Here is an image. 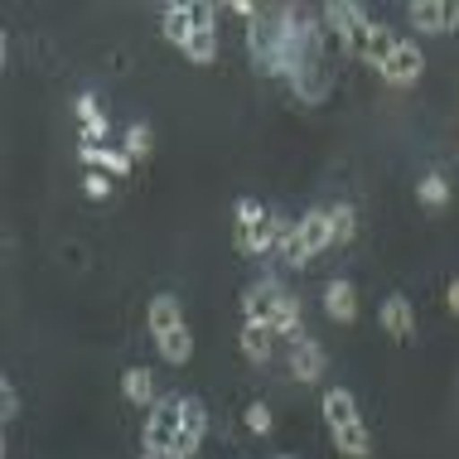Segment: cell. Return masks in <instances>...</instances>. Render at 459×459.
Instances as JSON below:
<instances>
[{
	"instance_id": "8",
	"label": "cell",
	"mask_w": 459,
	"mask_h": 459,
	"mask_svg": "<svg viewBox=\"0 0 459 459\" xmlns=\"http://www.w3.org/2000/svg\"><path fill=\"white\" fill-rule=\"evenodd\" d=\"M377 319H382V329H387L396 343L416 339V315H411V300H402V295H392V300H382Z\"/></svg>"
},
{
	"instance_id": "23",
	"label": "cell",
	"mask_w": 459,
	"mask_h": 459,
	"mask_svg": "<svg viewBox=\"0 0 459 459\" xmlns=\"http://www.w3.org/2000/svg\"><path fill=\"white\" fill-rule=\"evenodd\" d=\"M160 358H165V363H189V358H194V333H189V325H184V329H175V333H169V339H160Z\"/></svg>"
},
{
	"instance_id": "31",
	"label": "cell",
	"mask_w": 459,
	"mask_h": 459,
	"mask_svg": "<svg viewBox=\"0 0 459 459\" xmlns=\"http://www.w3.org/2000/svg\"><path fill=\"white\" fill-rule=\"evenodd\" d=\"M450 309L459 315V281H450Z\"/></svg>"
},
{
	"instance_id": "5",
	"label": "cell",
	"mask_w": 459,
	"mask_h": 459,
	"mask_svg": "<svg viewBox=\"0 0 459 459\" xmlns=\"http://www.w3.org/2000/svg\"><path fill=\"white\" fill-rule=\"evenodd\" d=\"M204 436H208L204 402H198V396H184V426H179V440H175V450H169V459H194Z\"/></svg>"
},
{
	"instance_id": "13",
	"label": "cell",
	"mask_w": 459,
	"mask_h": 459,
	"mask_svg": "<svg viewBox=\"0 0 459 459\" xmlns=\"http://www.w3.org/2000/svg\"><path fill=\"white\" fill-rule=\"evenodd\" d=\"M325 420H329V430H343V426H353V420H363L358 416V396L349 387H329L325 392Z\"/></svg>"
},
{
	"instance_id": "15",
	"label": "cell",
	"mask_w": 459,
	"mask_h": 459,
	"mask_svg": "<svg viewBox=\"0 0 459 459\" xmlns=\"http://www.w3.org/2000/svg\"><path fill=\"white\" fill-rule=\"evenodd\" d=\"M329 436H333V450L343 459H372V430L363 420H353V426H343V430H329Z\"/></svg>"
},
{
	"instance_id": "34",
	"label": "cell",
	"mask_w": 459,
	"mask_h": 459,
	"mask_svg": "<svg viewBox=\"0 0 459 459\" xmlns=\"http://www.w3.org/2000/svg\"><path fill=\"white\" fill-rule=\"evenodd\" d=\"M281 459H290V455H281Z\"/></svg>"
},
{
	"instance_id": "22",
	"label": "cell",
	"mask_w": 459,
	"mask_h": 459,
	"mask_svg": "<svg viewBox=\"0 0 459 459\" xmlns=\"http://www.w3.org/2000/svg\"><path fill=\"white\" fill-rule=\"evenodd\" d=\"M73 111H78V121H82V145H97V141H102V135H107V117H102V107H97V97L82 92Z\"/></svg>"
},
{
	"instance_id": "3",
	"label": "cell",
	"mask_w": 459,
	"mask_h": 459,
	"mask_svg": "<svg viewBox=\"0 0 459 459\" xmlns=\"http://www.w3.org/2000/svg\"><path fill=\"white\" fill-rule=\"evenodd\" d=\"M325 24H329V34L339 39L343 54H358V44H363V30H368V10L363 5H353V0H329L325 5Z\"/></svg>"
},
{
	"instance_id": "32",
	"label": "cell",
	"mask_w": 459,
	"mask_h": 459,
	"mask_svg": "<svg viewBox=\"0 0 459 459\" xmlns=\"http://www.w3.org/2000/svg\"><path fill=\"white\" fill-rule=\"evenodd\" d=\"M145 459H160V455H145Z\"/></svg>"
},
{
	"instance_id": "2",
	"label": "cell",
	"mask_w": 459,
	"mask_h": 459,
	"mask_svg": "<svg viewBox=\"0 0 459 459\" xmlns=\"http://www.w3.org/2000/svg\"><path fill=\"white\" fill-rule=\"evenodd\" d=\"M179 426H184V396H160V402L145 411V430H141V440H145V455H169L175 450V440H179Z\"/></svg>"
},
{
	"instance_id": "6",
	"label": "cell",
	"mask_w": 459,
	"mask_h": 459,
	"mask_svg": "<svg viewBox=\"0 0 459 459\" xmlns=\"http://www.w3.org/2000/svg\"><path fill=\"white\" fill-rule=\"evenodd\" d=\"M411 24L420 34H450L459 30V0H416Z\"/></svg>"
},
{
	"instance_id": "29",
	"label": "cell",
	"mask_w": 459,
	"mask_h": 459,
	"mask_svg": "<svg viewBox=\"0 0 459 459\" xmlns=\"http://www.w3.org/2000/svg\"><path fill=\"white\" fill-rule=\"evenodd\" d=\"M0 402H5V416H0V420H5V426H10V420H15L20 416V387H15V382H0Z\"/></svg>"
},
{
	"instance_id": "27",
	"label": "cell",
	"mask_w": 459,
	"mask_h": 459,
	"mask_svg": "<svg viewBox=\"0 0 459 459\" xmlns=\"http://www.w3.org/2000/svg\"><path fill=\"white\" fill-rule=\"evenodd\" d=\"M151 151H155V131L145 126V121H131V126H126V155L131 160H145Z\"/></svg>"
},
{
	"instance_id": "9",
	"label": "cell",
	"mask_w": 459,
	"mask_h": 459,
	"mask_svg": "<svg viewBox=\"0 0 459 459\" xmlns=\"http://www.w3.org/2000/svg\"><path fill=\"white\" fill-rule=\"evenodd\" d=\"M392 48H396V34L387 30V24H368L363 30V44H358V58H363L368 68H387V58H392Z\"/></svg>"
},
{
	"instance_id": "28",
	"label": "cell",
	"mask_w": 459,
	"mask_h": 459,
	"mask_svg": "<svg viewBox=\"0 0 459 459\" xmlns=\"http://www.w3.org/2000/svg\"><path fill=\"white\" fill-rule=\"evenodd\" d=\"M271 426H276V416H271L266 402H252V406H247V430H252V436H271Z\"/></svg>"
},
{
	"instance_id": "4",
	"label": "cell",
	"mask_w": 459,
	"mask_h": 459,
	"mask_svg": "<svg viewBox=\"0 0 459 459\" xmlns=\"http://www.w3.org/2000/svg\"><path fill=\"white\" fill-rule=\"evenodd\" d=\"M420 73H426V54H420L411 39H396L387 68H382V82H387V88H411Z\"/></svg>"
},
{
	"instance_id": "11",
	"label": "cell",
	"mask_w": 459,
	"mask_h": 459,
	"mask_svg": "<svg viewBox=\"0 0 459 459\" xmlns=\"http://www.w3.org/2000/svg\"><path fill=\"white\" fill-rule=\"evenodd\" d=\"M325 315L333 319V325H353L358 319V290L349 281H329L325 285Z\"/></svg>"
},
{
	"instance_id": "16",
	"label": "cell",
	"mask_w": 459,
	"mask_h": 459,
	"mask_svg": "<svg viewBox=\"0 0 459 459\" xmlns=\"http://www.w3.org/2000/svg\"><path fill=\"white\" fill-rule=\"evenodd\" d=\"M82 165H92V169H102V175H111V179H121V175H131V165L135 160L126 155V151H107V145H82Z\"/></svg>"
},
{
	"instance_id": "21",
	"label": "cell",
	"mask_w": 459,
	"mask_h": 459,
	"mask_svg": "<svg viewBox=\"0 0 459 459\" xmlns=\"http://www.w3.org/2000/svg\"><path fill=\"white\" fill-rule=\"evenodd\" d=\"M271 353H276V333L266 325H247L242 329V358L247 363H271Z\"/></svg>"
},
{
	"instance_id": "12",
	"label": "cell",
	"mask_w": 459,
	"mask_h": 459,
	"mask_svg": "<svg viewBox=\"0 0 459 459\" xmlns=\"http://www.w3.org/2000/svg\"><path fill=\"white\" fill-rule=\"evenodd\" d=\"M290 372L300 382H319L325 377V349H319L315 339H295L290 343Z\"/></svg>"
},
{
	"instance_id": "24",
	"label": "cell",
	"mask_w": 459,
	"mask_h": 459,
	"mask_svg": "<svg viewBox=\"0 0 459 459\" xmlns=\"http://www.w3.org/2000/svg\"><path fill=\"white\" fill-rule=\"evenodd\" d=\"M184 58H189V64H213L218 58V30H194V39L184 44Z\"/></svg>"
},
{
	"instance_id": "20",
	"label": "cell",
	"mask_w": 459,
	"mask_h": 459,
	"mask_svg": "<svg viewBox=\"0 0 459 459\" xmlns=\"http://www.w3.org/2000/svg\"><path fill=\"white\" fill-rule=\"evenodd\" d=\"M276 252H281V262L290 266V271H300V266L315 262V256H309V247H305V238H300V222H285V228H281Z\"/></svg>"
},
{
	"instance_id": "30",
	"label": "cell",
	"mask_w": 459,
	"mask_h": 459,
	"mask_svg": "<svg viewBox=\"0 0 459 459\" xmlns=\"http://www.w3.org/2000/svg\"><path fill=\"white\" fill-rule=\"evenodd\" d=\"M82 194H88V198H107V194H111V184H107L102 169H92V175L82 179Z\"/></svg>"
},
{
	"instance_id": "18",
	"label": "cell",
	"mask_w": 459,
	"mask_h": 459,
	"mask_svg": "<svg viewBox=\"0 0 459 459\" xmlns=\"http://www.w3.org/2000/svg\"><path fill=\"white\" fill-rule=\"evenodd\" d=\"M160 30H165V39L175 44V48H184L194 39V5H165V15H160Z\"/></svg>"
},
{
	"instance_id": "17",
	"label": "cell",
	"mask_w": 459,
	"mask_h": 459,
	"mask_svg": "<svg viewBox=\"0 0 459 459\" xmlns=\"http://www.w3.org/2000/svg\"><path fill=\"white\" fill-rule=\"evenodd\" d=\"M271 333L276 339H305V315H300V300H295L290 290L281 295V305H276V319H271Z\"/></svg>"
},
{
	"instance_id": "7",
	"label": "cell",
	"mask_w": 459,
	"mask_h": 459,
	"mask_svg": "<svg viewBox=\"0 0 459 459\" xmlns=\"http://www.w3.org/2000/svg\"><path fill=\"white\" fill-rule=\"evenodd\" d=\"M281 295H285V285H276V281H256V285H247V295H242V315H247V325H266V329H271Z\"/></svg>"
},
{
	"instance_id": "25",
	"label": "cell",
	"mask_w": 459,
	"mask_h": 459,
	"mask_svg": "<svg viewBox=\"0 0 459 459\" xmlns=\"http://www.w3.org/2000/svg\"><path fill=\"white\" fill-rule=\"evenodd\" d=\"M329 222H333V247H349V242H353V232H358L353 204H333V208H329Z\"/></svg>"
},
{
	"instance_id": "14",
	"label": "cell",
	"mask_w": 459,
	"mask_h": 459,
	"mask_svg": "<svg viewBox=\"0 0 459 459\" xmlns=\"http://www.w3.org/2000/svg\"><path fill=\"white\" fill-rule=\"evenodd\" d=\"M300 238L309 247V256H319L325 247H333V222H329V208H309L300 218Z\"/></svg>"
},
{
	"instance_id": "26",
	"label": "cell",
	"mask_w": 459,
	"mask_h": 459,
	"mask_svg": "<svg viewBox=\"0 0 459 459\" xmlns=\"http://www.w3.org/2000/svg\"><path fill=\"white\" fill-rule=\"evenodd\" d=\"M416 198L426 208H445V204H450V179H445V175H426L416 184Z\"/></svg>"
},
{
	"instance_id": "33",
	"label": "cell",
	"mask_w": 459,
	"mask_h": 459,
	"mask_svg": "<svg viewBox=\"0 0 459 459\" xmlns=\"http://www.w3.org/2000/svg\"><path fill=\"white\" fill-rule=\"evenodd\" d=\"M160 459H169V455H160Z\"/></svg>"
},
{
	"instance_id": "10",
	"label": "cell",
	"mask_w": 459,
	"mask_h": 459,
	"mask_svg": "<svg viewBox=\"0 0 459 459\" xmlns=\"http://www.w3.org/2000/svg\"><path fill=\"white\" fill-rule=\"evenodd\" d=\"M145 325H151L155 343H160V339H169L175 329H184V309H179L175 295H155L151 309H145Z\"/></svg>"
},
{
	"instance_id": "1",
	"label": "cell",
	"mask_w": 459,
	"mask_h": 459,
	"mask_svg": "<svg viewBox=\"0 0 459 459\" xmlns=\"http://www.w3.org/2000/svg\"><path fill=\"white\" fill-rule=\"evenodd\" d=\"M285 218H271L256 198H238V252L247 256H266L281 242Z\"/></svg>"
},
{
	"instance_id": "19",
	"label": "cell",
	"mask_w": 459,
	"mask_h": 459,
	"mask_svg": "<svg viewBox=\"0 0 459 459\" xmlns=\"http://www.w3.org/2000/svg\"><path fill=\"white\" fill-rule=\"evenodd\" d=\"M121 392H126V402H135V406H155L160 402L151 368H126V372H121Z\"/></svg>"
}]
</instances>
